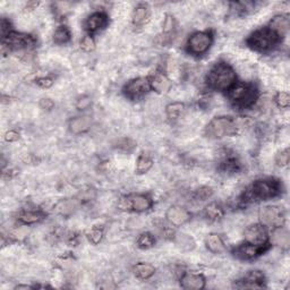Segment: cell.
I'll list each match as a JSON object with an SVG mask.
<instances>
[{"label":"cell","instance_id":"1","mask_svg":"<svg viewBox=\"0 0 290 290\" xmlns=\"http://www.w3.org/2000/svg\"><path fill=\"white\" fill-rule=\"evenodd\" d=\"M282 192L280 181L274 178L258 179L252 185L245 195V201H267L273 199Z\"/></svg>","mask_w":290,"mask_h":290},{"label":"cell","instance_id":"2","mask_svg":"<svg viewBox=\"0 0 290 290\" xmlns=\"http://www.w3.org/2000/svg\"><path fill=\"white\" fill-rule=\"evenodd\" d=\"M236 82V72L226 63L216 64L206 76V84L216 91H227Z\"/></svg>","mask_w":290,"mask_h":290},{"label":"cell","instance_id":"3","mask_svg":"<svg viewBox=\"0 0 290 290\" xmlns=\"http://www.w3.org/2000/svg\"><path fill=\"white\" fill-rule=\"evenodd\" d=\"M227 91L230 101L238 107H250L257 99V89L245 82H235Z\"/></svg>","mask_w":290,"mask_h":290},{"label":"cell","instance_id":"4","mask_svg":"<svg viewBox=\"0 0 290 290\" xmlns=\"http://www.w3.org/2000/svg\"><path fill=\"white\" fill-rule=\"evenodd\" d=\"M237 123L231 117H217L206 127V134L212 139H223L237 133Z\"/></svg>","mask_w":290,"mask_h":290},{"label":"cell","instance_id":"5","mask_svg":"<svg viewBox=\"0 0 290 290\" xmlns=\"http://www.w3.org/2000/svg\"><path fill=\"white\" fill-rule=\"evenodd\" d=\"M279 41L280 40L268 27H265V29H260L252 33L247 39V44L252 49L263 53V51L271 50Z\"/></svg>","mask_w":290,"mask_h":290},{"label":"cell","instance_id":"6","mask_svg":"<svg viewBox=\"0 0 290 290\" xmlns=\"http://www.w3.org/2000/svg\"><path fill=\"white\" fill-rule=\"evenodd\" d=\"M213 36L210 32H196L188 39L187 51L194 56H202L212 46Z\"/></svg>","mask_w":290,"mask_h":290},{"label":"cell","instance_id":"7","mask_svg":"<svg viewBox=\"0 0 290 290\" xmlns=\"http://www.w3.org/2000/svg\"><path fill=\"white\" fill-rule=\"evenodd\" d=\"M261 224L265 227H279L284 226L285 222V212L280 206L268 205L264 206L258 212Z\"/></svg>","mask_w":290,"mask_h":290},{"label":"cell","instance_id":"8","mask_svg":"<svg viewBox=\"0 0 290 290\" xmlns=\"http://www.w3.org/2000/svg\"><path fill=\"white\" fill-rule=\"evenodd\" d=\"M151 90L150 82L145 77H137L129 81L124 86V93L130 100H137L142 98Z\"/></svg>","mask_w":290,"mask_h":290},{"label":"cell","instance_id":"9","mask_svg":"<svg viewBox=\"0 0 290 290\" xmlns=\"http://www.w3.org/2000/svg\"><path fill=\"white\" fill-rule=\"evenodd\" d=\"M244 237L246 243L257 245V246H264L268 245V233L263 224H252L245 229Z\"/></svg>","mask_w":290,"mask_h":290},{"label":"cell","instance_id":"10","mask_svg":"<svg viewBox=\"0 0 290 290\" xmlns=\"http://www.w3.org/2000/svg\"><path fill=\"white\" fill-rule=\"evenodd\" d=\"M165 219L171 226L181 227L191 220V213L187 209L182 208L181 205H174L167 210Z\"/></svg>","mask_w":290,"mask_h":290},{"label":"cell","instance_id":"11","mask_svg":"<svg viewBox=\"0 0 290 290\" xmlns=\"http://www.w3.org/2000/svg\"><path fill=\"white\" fill-rule=\"evenodd\" d=\"M34 43L33 37L24 33L10 32L8 36L3 37V46L8 47V49H25Z\"/></svg>","mask_w":290,"mask_h":290},{"label":"cell","instance_id":"12","mask_svg":"<svg viewBox=\"0 0 290 290\" xmlns=\"http://www.w3.org/2000/svg\"><path fill=\"white\" fill-rule=\"evenodd\" d=\"M265 250H268V245H264V246H257V245L245 243L235 248L234 255L236 257L240 258V260L250 261L256 258L258 255L263 254V252Z\"/></svg>","mask_w":290,"mask_h":290},{"label":"cell","instance_id":"13","mask_svg":"<svg viewBox=\"0 0 290 290\" xmlns=\"http://www.w3.org/2000/svg\"><path fill=\"white\" fill-rule=\"evenodd\" d=\"M268 29L270 30L279 40H281L282 37L286 36V34L288 33L289 18L285 15L274 16L270 22V24H269Z\"/></svg>","mask_w":290,"mask_h":290},{"label":"cell","instance_id":"14","mask_svg":"<svg viewBox=\"0 0 290 290\" xmlns=\"http://www.w3.org/2000/svg\"><path fill=\"white\" fill-rule=\"evenodd\" d=\"M107 24H108V17H107L106 14L96 12L88 17V19L85 20L84 26L89 33H95L100 30L105 29Z\"/></svg>","mask_w":290,"mask_h":290},{"label":"cell","instance_id":"15","mask_svg":"<svg viewBox=\"0 0 290 290\" xmlns=\"http://www.w3.org/2000/svg\"><path fill=\"white\" fill-rule=\"evenodd\" d=\"M127 206L136 212H144L151 209L152 199L144 194L132 195L127 199Z\"/></svg>","mask_w":290,"mask_h":290},{"label":"cell","instance_id":"16","mask_svg":"<svg viewBox=\"0 0 290 290\" xmlns=\"http://www.w3.org/2000/svg\"><path fill=\"white\" fill-rule=\"evenodd\" d=\"M148 82H150L151 89L154 90L159 94H164V93L170 91L171 89V81L164 74H162V72H155L148 79Z\"/></svg>","mask_w":290,"mask_h":290},{"label":"cell","instance_id":"17","mask_svg":"<svg viewBox=\"0 0 290 290\" xmlns=\"http://www.w3.org/2000/svg\"><path fill=\"white\" fill-rule=\"evenodd\" d=\"M181 286L184 289L199 290L205 287V279L199 273H185L181 279Z\"/></svg>","mask_w":290,"mask_h":290},{"label":"cell","instance_id":"18","mask_svg":"<svg viewBox=\"0 0 290 290\" xmlns=\"http://www.w3.org/2000/svg\"><path fill=\"white\" fill-rule=\"evenodd\" d=\"M271 241L281 250H288L290 246V236L288 230L284 226L273 228L271 233Z\"/></svg>","mask_w":290,"mask_h":290},{"label":"cell","instance_id":"19","mask_svg":"<svg viewBox=\"0 0 290 290\" xmlns=\"http://www.w3.org/2000/svg\"><path fill=\"white\" fill-rule=\"evenodd\" d=\"M241 282L243 285L240 287L243 288H261L264 282V274L258 270L250 271V273L246 274Z\"/></svg>","mask_w":290,"mask_h":290},{"label":"cell","instance_id":"20","mask_svg":"<svg viewBox=\"0 0 290 290\" xmlns=\"http://www.w3.org/2000/svg\"><path fill=\"white\" fill-rule=\"evenodd\" d=\"M206 248L215 254H220L226 251V245L220 235L218 234H210L205 239Z\"/></svg>","mask_w":290,"mask_h":290},{"label":"cell","instance_id":"21","mask_svg":"<svg viewBox=\"0 0 290 290\" xmlns=\"http://www.w3.org/2000/svg\"><path fill=\"white\" fill-rule=\"evenodd\" d=\"M91 127V119L86 116L75 117L70 122V130L74 134L85 133Z\"/></svg>","mask_w":290,"mask_h":290},{"label":"cell","instance_id":"22","mask_svg":"<svg viewBox=\"0 0 290 290\" xmlns=\"http://www.w3.org/2000/svg\"><path fill=\"white\" fill-rule=\"evenodd\" d=\"M133 272L136 278L141 280H146L155 273V268L148 263H137L133 267Z\"/></svg>","mask_w":290,"mask_h":290},{"label":"cell","instance_id":"23","mask_svg":"<svg viewBox=\"0 0 290 290\" xmlns=\"http://www.w3.org/2000/svg\"><path fill=\"white\" fill-rule=\"evenodd\" d=\"M175 244L179 250L188 252L194 250L195 247V240L189 236V235L186 234H177L175 236Z\"/></svg>","mask_w":290,"mask_h":290},{"label":"cell","instance_id":"24","mask_svg":"<svg viewBox=\"0 0 290 290\" xmlns=\"http://www.w3.org/2000/svg\"><path fill=\"white\" fill-rule=\"evenodd\" d=\"M78 208V202L76 199H64L56 205V211L61 216L68 217L72 215Z\"/></svg>","mask_w":290,"mask_h":290},{"label":"cell","instance_id":"25","mask_svg":"<svg viewBox=\"0 0 290 290\" xmlns=\"http://www.w3.org/2000/svg\"><path fill=\"white\" fill-rule=\"evenodd\" d=\"M148 17H150V10L145 5L137 6L132 14L133 23L135 25H143L148 20Z\"/></svg>","mask_w":290,"mask_h":290},{"label":"cell","instance_id":"26","mask_svg":"<svg viewBox=\"0 0 290 290\" xmlns=\"http://www.w3.org/2000/svg\"><path fill=\"white\" fill-rule=\"evenodd\" d=\"M223 215H224L223 209L221 208L218 203H210V204L206 205L204 209V216L205 218H208L209 220H212V221L220 220L221 218L223 217Z\"/></svg>","mask_w":290,"mask_h":290},{"label":"cell","instance_id":"27","mask_svg":"<svg viewBox=\"0 0 290 290\" xmlns=\"http://www.w3.org/2000/svg\"><path fill=\"white\" fill-rule=\"evenodd\" d=\"M152 165H153V160H152V158L148 154L142 153L139 158H137L136 172L140 175L146 174V172L152 168Z\"/></svg>","mask_w":290,"mask_h":290},{"label":"cell","instance_id":"28","mask_svg":"<svg viewBox=\"0 0 290 290\" xmlns=\"http://www.w3.org/2000/svg\"><path fill=\"white\" fill-rule=\"evenodd\" d=\"M44 218V215L40 211H25L19 216V221L23 224H33L40 222Z\"/></svg>","mask_w":290,"mask_h":290},{"label":"cell","instance_id":"29","mask_svg":"<svg viewBox=\"0 0 290 290\" xmlns=\"http://www.w3.org/2000/svg\"><path fill=\"white\" fill-rule=\"evenodd\" d=\"M184 110H185L184 103L172 102V103H170V105L167 106V108H165V112H167V116L169 119L176 120L182 115Z\"/></svg>","mask_w":290,"mask_h":290},{"label":"cell","instance_id":"30","mask_svg":"<svg viewBox=\"0 0 290 290\" xmlns=\"http://www.w3.org/2000/svg\"><path fill=\"white\" fill-rule=\"evenodd\" d=\"M71 40V32L66 26H59L54 33V42L56 44H66Z\"/></svg>","mask_w":290,"mask_h":290},{"label":"cell","instance_id":"31","mask_svg":"<svg viewBox=\"0 0 290 290\" xmlns=\"http://www.w3.org/2000/svg\"><path fill=\"white\" fill-rule=\"evenodd\" d=\"M241 168L240 162L234 157H227L221 162V169L226 172H237Z\"/></svg>","mask_w":290,"mask_h":290},{"label":"cell","instance_id":"32","mask_svg":"<svg viewBox=\"0 0 290 290\" xmlns=\"http://www.w3.org/2000/svg\"><path fill=\"white\" fill-rule=\"evenodd\" d=\"M155 245V238L150 233H143L137 238V246L142 250H148Z\"/></svg>","mask_w":290,"mask_h":290},{"label":"cell","instance_id":"33","mask_svg":"<svg viewBox=\"0 0 290 290\" xmlns=\"http://www.w3.org/2000/svg\"><path fill=\"white\" fill-rule=\"evenodd\" d=\"M176 29V19L172 15H165V18L163 20V25H162V31L165 36H169L174 32Z\"/></svg>","mask_w":290,"mask_h":290},{"label":"cell","instance_id":"34","mask_svg":"<svg viewBox=\"0 0 290 290\" xmlns=\"http://www.w3.org/2000/svg\"><path fill=\"white\" fill-rule=\"evenodd\" d=\"M88 237H89V240L91 241L92 244H94V245L99 244L100 241H101L102 237H103V230H102V228H100V227L92 228V229L89 231Z\"/></svg>","mask_w":290,"mask_h":290},{"label":"cell","instance_id":"35","mask_svg":"<svg viewBox=\"0 0 290 290\" xmlns=\"http://www.w3.org/2000/svg\"><path fill=\"white\" fill-rule=\"evenodd\" d=\"M213 191L212 188L210 187H201L194 193V198L198 199V201H206V199H211Z\"/></svg>","mask_w":290,"mask_h":290},{"label":"cell","instance_id":"36","mask_svg":"<svg viewBox=\"0 0 290 290\" xmlns=\"http://www.w3.org/2000/svg\"><path fill=\"white\" fill-rule=\"evenodd\" d=\"M290 160V154L288 148H285V150H281L278 152L277 155H275V162H277L278 165L280 167H286L289 163Z\"/></svg>","mask_w":290,"mask_h":290},{"label":"cell","instance_id":"37","mask_svg":"<svg viewBox=\"0 0 290 290\" xmlns=\"http://www.w3.org/2000/svg\"><path fill=\"white\" fill-rule=\"evenodd\" d=\"M116 147L120 151L130 152L134 147H135V143H134L130 139H120L118 142H117Z\"/></svg>","mask_w":290,"mask_h":290},{"label":"cell","instance_id":"38","mask_svg":"<svg viewBox=\"0 0 290 290\" xmlns=\"http://www.w3.org/2000/svg\"><path fill=\"white\" fill-rule=\"evenodd\" d=\"M95 43L94 40L91 36H86L81 40V49L85 53H91V51L94 50Z\"/></svg>","mask_w":290,"mask_h":290},{"label":"cell","instance_id":"39","mask_svg":"<svg viewBox=\"0 0 290 290\" xmlns=\"http://www.w3.org/2000/svg\"><path fill=\"white\" fill-rule=\"evenodd\" d=\"M275 102H277V105L280 107V108H288L290 105V98L288 93L286 92L278 93L277 98H275Z\"/></svg>","mask_w":290,"mask_h":290},{"label":"cell","instance_id":"40","mask_svg":"<svg viewBox=\"0 0 290 290\" xmlns=\"http://www.w3.org/2000/svg\"><path fill=\"white\" fill-rule=\"evenodd\" d=\"M90 105H91V100H90L89 96H83L82 99L77 100V103H76V107L79 110H84L86 108H89Z\"/></svg>","mask_w":290,"mask_h":290},{"label":"cell","instance_id":"41","mask_svg":"<svg viewBox=\"0 0 290 290\" xmlns=\"http://www.w3.org/2000/svg\"><path fill=\"white\" fill-rule=\"evenodd\" d=\"M36 83H37V85L41 86V88L48 89L54 84V79L50 78V77H42V78L37 79Z\"/></svg>","mask_w":290,"mask_h":290},{"label":"cell","instance_id":"42","mask_svg":"<svg viewBox=\"0 0 290 290\" xmlns=\"http://www.w3.org/2000/svg\"><path fill=\"white\" fill-rule=\"evenodd\" d=\"M0 29H1L2 37H5V36H8V34L10 32H12V31H10V23H9V20H7L6 18H2L1 19V27H0Z\"/></svg>","mask_w":290,"mask_h":290},{"label":"cell","instance_id":"43","mask_svg":"<svg viewBox=\"0 0 290 290\" xmlns=\"http://www.w3.org/2000/svg\"><path fill=\"white\" fill-rule=\"evenodd\" d=\"M40 107L44 110H51L54 107V103L51 99L49 98H44L40 101Z\"/></svg>","mask_w":290,"mask_h":290},{"label":"cell","instance_id":"44","mask_svg":"<svg viewBox=\"0 0 290 290\" xmlns=\"http://www.w3.org/2000/svg\"><path fill=\"white\" fill-rule=\"evenodd\" d=\"M18 139H19V134L15 132V130H9L5 136V140L7 142H15V141H17Z\"/></svg>","mask_w":290,"mask_h":290}]
</instances>
